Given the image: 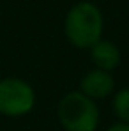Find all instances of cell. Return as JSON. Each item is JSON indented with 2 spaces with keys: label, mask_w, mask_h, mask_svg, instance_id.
Masks as SVG:
<instances>
[{
  "label": "cell",
  "mask_w": 129,
  "mask_h": 131,
  "mask_svg": "<svg viewBox=\"0 0 129 131\" xmlns=\"http://www.w3.org/2000/svg\"><path fill=\"white\" fill-rule=\"evenodd\" d=\"M104 18L101 9L88 0L76 2L65 14L64 32L67 41L78 50H90L103 39Z\"/></svg>",
  "instance_id": "cell-1"
},
{
  "label": "cell",
  "mask_w": 129,
  "mask_h": 131,
  "mask_svg": "<svg viewBox=\"0 0 129 131\" xmlns=\"http://www.w3.org/2000/svg\"><path fill=\"white\" fill-rule=\"evenodd\" d=\"M57 115L65 131H96L101 119L97 103L83 96L80 90L62 96L57 106Z\"/></svg>",
  "instance_id": "cell-2"
},
{
  "label": "cell",
  "mask_w": 129,
  "mask_h": 131,
  "mask_svg": "<svg viewBox=\"0 0 129 131\" xmlns=\"http://www.w3.org/2000/svg\"><path fill=\"white\" fill-rule=\"evenodd\" d=\"M36 106V90L21 78L7 76L0 80V115L23 117Z\"/></svg>",
  "instance_id": "cell-3"
},
{
  "label": "cell",
  "mask_w": 129,
  "mask_h": 131,
  "mask_svg": "<svg viewBox=\"0 0 129 131\" xmlns=\"http://www.w3.org/2000/svg\"><path fill=\"white\" fill-rule=\"evenodd\" d=\"M83 96L90 97L92 101H99L104 99L110 94H113L115 90V78L111 73L103 71V69H90L85 73L80 80V89H78Z\"/></svg>",
  "instance_id": "cell-4"
},
{
  "label": "cell",
  "mask_w": 129,
  "mask_h": 131,
  "mask_svg": "<svg viewBox=\"0 0 129 131\" xmlns=\"http://www.w3.org/2000/svg\"><path fill=\"white\" fill-rule=\"evenodd\" d=\"M88 51H90V60L96 66V69H103V71L111 73L120 64V50L117 48L115 43H111L108 39L97 41Z\"/></svg>",
  "instance_id": "cell-5"
},
{
  "label": "cell",
  "mask_w": 129,
  "mask_h": 131,
  "mask_svg": "<svg viewBox=\"0 0 129 131\" xmlns=\"http://www.w3.org/2000/svg\"><path fill=\"white\" fill-rule=\"evenodd\" d=\"M111 108H113V113L117 115L119 122L129 124V87L119 89L113 94Z\"/></svg>",
  "instance_id": "cell-6"
},
{
  "label": "cell",
  "mask_w": 129,
  "mask_h": 131,
  "mask_svg": "<svg viewBox=\"0 0 129 131\" xmlns=\"http://www.w3.org/2000/svg\"><path fill=\"white\" fill-rule=\"evenodd\" d=\"M104 131H129V124H124V122H117L113 126H110L108 129Z\"/></svg>",
  "instance_id": "cell-7"
}]
</instances>
